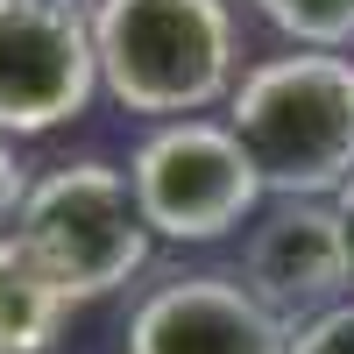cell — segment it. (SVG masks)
I'll return each instance as SVG.
<instances>
[{
	"label": "cell",
	"mask_w": 354,
	"mask_h": 354,
	"mask_svg": "<svg viewBox=\"0 0 354 354\" xmlns=\"http://www.w3.org/2000/svg\"><path fill=\"white\" fill-rule=\"evenodd\" d=\"M290 354H354V298L326 305L305 326H290Z\"/></svg>",
	"instance_id": "30bf717a"
},
{
	"label": "cell",
	"mask_w": 354,
	"mask_h": 354,
	"mask_svg": "<svg viewBox=\"0 0 354 354\" xmlns=\"http://www.w3.org/2000/svg\"><path fill=\"white\" fill-rule=\"evenodd\" d=\"M128 354H290V326L241 277H177L135 305Z\"/></svg>",
	"instance_id": "52a82bcc"
},
{
	"label": "cell",
	"mask_w": 354,
	"mask_h": 354,
	"mask_svg": "<svg viewBox=\"0 0 354 354\" xmlns=\"http://www.w3.org/2000/svg\"><path fill=\"white\" fill-rule=\"evenodd\" d=\"M227 128L248 149L262 192L333 198L354 177V57L290 50L227 93Z\"/></svg>",
	"instance_id": "6da1fadb"
},
{
	"label": "cell",
	"mask_w": 354,
	"mask_h": 354,
	"mask_svg": "<svg viewBox=\"0 0 354 354\" xmlns=\"http://www.w3.org/2000/svg\"><path fill=\"white\" fill-rule=\"evenodd\" d=\"M71 298L50 283V270L28 255L15 234H0V354H50L64 333Z\"/></svg>",
	"instance_id": "ba28073f"
},
{
	"label": "cell",
	"mask_w": 354,
	"mask_h": 354,
	"mask_svg": "<svg viewBox=\"0 0 354 354\" xmlns=\"http://www.w3.org/2000/svg\"><path fill=\"white\" fill-rule=\"evenodd\" d=\"M255 15L283 28L298 50H340L354 43V0H255Z\"/></svg>",
	"instance_id": "9c48e42d"
},
{
	"label": "cell",
	"mask_w": 354,
	"mask_h": 354,
	"mask_svg": "<svg viewBox=\"0 0 354 354\" xmlns=\"http://www.w3.org/2000/svg\"><path fill=\"white\" fill-rule=\"evenodd\" d=\"M93 64L128 113L198 121L234 93V8L227 0H93Z\"/></svg>",
	"instance_id": "7a4b0ae2"
},
{
	"label": "cell",
	"mask_w": 354,
	"mask_h": 354,
	"mask_svg": "<svg viewBox=\"0 0 354 354\" xmlns=\"http://www.w3.org/2000/svg\"><path fill=\"white\" fill-rule=\"evenodd\" d=\"M15 241L50 270V283L71 305H85V298L121 290L149 262V220L135 205L128 170L85 156V163H57L50 177L28 185Z\"/></svg>",
	"instance_id": "3957f363"
},
{
	"label": "cell",
	"mask_w": 354,
	"mask_h": 354,
	"mask_svg": "<svg viewBox=\"0 0 354 354\" xmlns=\"http://www.w3.org/2000/svg\"><path fill=\"white\" fill-rule=\"evenodd\" d=\"M100 93L78 0H0V142L78 121Z\"/></svg>",
	"instance_id": "5b68a950"
},
{
	"label": "cell",
	"mask_w": 354,
	"mask_h": 354,
	"mask_svg": "<svg viewBox=\"0 0 354 354\" xmlns=\"http://www.w3.org/2000/svg\"><path fill=\"white\" fill-rule=\"evenodd\" d=\"M241 283L283 326H305L326 305H340L354 283H347V241H340L333 198H277L262 227L248 234Z\"/></svg>",
	"instance_id": "8992f818"
},
{
	"label": "cell",
	"mask_w": 354,
	"mask_h": 354,
	"mask_svg": "<svg viewBox=\"0 0 354 354\" xmlns=\"http://www.w3.org/2000/svg\"><path fill=\"white\" fill-rule=\"evenodd\" d=\"M21 198H28V177H21L15 149L0 142V234H15V220H21Z\"/></svg>",
	"instance_id": "8fae6325"
},
{
	"label": "cell",
	"mask_w": 354,
	"mask_h": 354,
	"mask_svg": "<svg viewBox=\"0 0 354 354\" xmlns=\"http://www.w3.org/2000/svg\"><path fill=\"white\" fill-rule=\"evenodd\" d=\"M128 185L149 234L163 241H220L262 198V177L227 121H163L135 149Z\"/></svg>",
	"instance_id": "277c9868"
},
{
	"label": "cell",
	"mask_w": 354,
	"mask_h": 354,
	"mask_svg": "<svg viewBox=\"0 0 354 354\" xmlns=\"http://www.w3.org/2000/svg\"><path fill=\"white\" fill-rule=\"evenodd\" d=\"M333 213H340V241H347V283H354V177L333 192Z\"/></svg>",
	"instance_id": "7c38bea8"
}]
</instances>
